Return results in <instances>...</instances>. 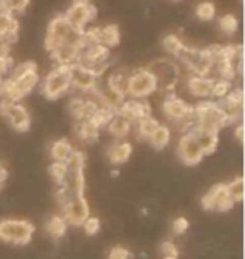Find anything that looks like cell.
I'll return each mask as SVG.
<instances>
[{"mask_svg": "<svg viewBox=\"0 0 245 259\" xmlns=\"http://www.w3.org/2000/svg\"><path fill=\"white\" fill-rule=\"evenodd\" d=\"M133 153V145L124 140H118V142L111 143L106 148V157L113 165H123L126 163Z\"/></svg>", "mask_w": 245, "mask_h": 259, "instance_id": "20", "label": "cell"}, {"mask_svg": "<svg viewBox=\"0 0 245 259\" xmlns=\"http://www.w3.org/2000/svg\"><path fill=\"white\" fill-rule=\"evenodd\" d=\"M106 130L113 138L124 140L126 137H129V133L133 132V123L129 121L128 118H124L123 115H119V113H114V116L106 125Z\"/></svg>", "mask_w": 245, "mask_h": 259, "instance_id": "21", "label": "cell"}, {"mask_svg": "<svg viewBox=\"0 0 245 259\" xmlns=\"http://www.w3.org/2000/svg\"><path fill=\"white\" fill-rule=\"evenodd\" d=\"M161 110H163L165 116L168 118L170 121H173L175 125H180L181 121L193 116V105L181 100L175 93H166V98L163 100Z\"/></svg>", "mask_w": 245, "mask_h": 259, "instance_id": "13", "label": "cell"}, {"mask_svg": "<svg viewBox=\"0 0 245 259\" xmlns=\"http://www.w3.org/2000/svg\"><path fill=\"white\" fill-rule=\"evenodd\" d=\"M72 145L67 138H61V140H56L54 143L51 145L49 148V153L52 160H56V162H66L67 158H69V155L72 153Z\"/></svg>", "mask_w": 245, "mask_h": 259, "instance_id": "30", "label": "cell"}, {"mask_svg": "<svg viewBox=\"0 0 245 259\" xmlns=\"http://www.w3.org/2000/svg\"><path fill=\"white\" fill-rule=\"evenodd\" d=\"M233 135H235V138H237V142L238 143H243V126L238 123L237 128H235V132H233Z\"/></svg>", "mask_w": 245, "mask_h": 259, "instance_id": "47", "label": "cell"}, {"mask_svg": "<svg viewBox=\"0 0 245 259\" xmlns=\"http://www.w3.org/2000/svg\"><path fill=\"white\" fill-rule=\"evenodd\" d=\"M195 137L198 140L203 155H212L217 152L218 148V133L217 132H208V130H195Z\"/></svg>", "mask_w": 245, "mask_h": 259, "instance_id": "25", "label": "cell"}, {"mask_svg": "<svg viewBox=\"0 0 245 259\" xmlns=\"http://www.w3.org/2000/svg\"><path fill=\"white\" fill-rule=\"evenodd\" d=\"M160 252H161V256H173V257L180 256L178 246H176L173 241H163V242H161V244H160Z\"/></svg>", "mask_w": 245, "mask_h": 259, "instance_id": "42", "label": "cell"}, {"mask_svg": "<svg viewBox=\"0 0 245 259\" xmlns=\"http://www.w3.org/2000/svg\"><path fill=\"white\" fill-rule=\"evenodd\" d=\"M71 76L72 66L56 64V67L44 77L42 84H40V93L45 100L54 101L67 95L71 91Z\"/></svg>", "mask_w": 245, "mask_h": 259, "instance_id": "4", "label": "cell"}, {"mask_svg": "<svg viewBox=\"0 0 245 259\" xmlns=\"http://www.w3.org/2000/svg\"><path fill=\"white\" fill-rule=\"evenodd\" d=\"M151 111H153L151 110V103L146 98H143V100H139V98H129V100H126V98H124V101L121 103V106L118 108L116 113L123 115L124 118H128L134 125V123L139 121L141 118L150 116Z\"/></svg>", "mask_w": 245, "mask_h": 259, "instance_id": "16", "label": "cell"}, {"mask_svg": "<svg viewBox=\"0 0 245 259\" xmlns=\"http://www.w3.org/2000/svg\"><path fill=\"white\" fill-rule=\"evenodd\" d=\"M129 74H131V72H128V71H124V69L114 71V72H111V76L108 77L106 86H108V88H111V90H114V91H118L119 95L128 96Z\"/></svg>", "mask_w": 245, "mask_h": 259, "instance_id": "28", "label": "cell"}, {"mask_svg": "<svg viewBox=\"0 0 245 259\" xmlns=\"http://www.w3.org/2000/svg\"><path fill=\"white\" fill-rule=\"evenodd\" d=\"M4 76H0V96H2V91H4Z\"/></svg>", "mask_w": 245, "mask_h": 259, "instance_id": "49", "label": "cell"}, {"mask_svg": "<svg viewBox=\"0 0 245 259\" xmlns=\"http://www.w3.org/2000/svg\"><path fill=\"white\" fill-rule=\"evenodd\" d=\"M79 51L81 49L72 48V46H59L56 51L51 53V58L56 61V64L74 66L77 64V59H79Z\"/></svg>", "mask_w": 245, "mask_h": 259, "instance_id": "24", "label": "cell"}, {"mask_svg": "<svg viewBox=\"0 0 245 259\" xmlns=\"http://www.w3.org/2000/svg\"><path fill=\"white\" fill-rule=\"evenodd\" d=\"M96 15H97V9L91 4V0H72L71 7L67 9L64 17L72 27L82 30L91 22H94Z\"/></svg>", "mask_w": 245, "mask_h": 259, "instance_id": "11", "label": "cell"}, {"mask_svg": "<svg viewBox=\"0 0 245 259\" xmlns=\"http://www.w3.org/2000/svg\"><path fill=\"white\" fill-rule=\"evenodd\" d=\"M14 59L10 58V54L9 56H2L0 54V76H7L10 71H12V67H14Z\"/></svg>", "mask_w": 245, "mask_h": 259, "instance_id": "46", "label": "cell"}, {"mask_svg": "<svg viewBox=\"0 0 245 259\" xmlns=\"http://www.w3.org/2000/svg\"><path fill=\"white\" fill-rule=\"evenodd\" d=\"M235 202H233L230 192L227 189V184H217L202 197V207L205 210L213 212H227L233 209Z\"/></svg>", "mask_w": 245, "mask_h": 259, "instance_id": "12", "label": "cell"}, {"mask_svg": "<svg viewBox=\"0 0 245 259\" xmlns=\"http://www.w3.org/2000/svg\"><path fill=\"white\" fill-rule=\"evenodd\" d=\"M213 79L212 76H200V74H190L186 79V90L197 100H208L212 95L213 88Z\"/></svg>", "mask_w": 245, "mask_h": 259, "instance_id": "19", "label": "cell"}, {"mask_svg": "<svg viewBox=\"0 0 245 259\" xmlns=\"http://www.w3.org/2000/svg\"><path fill=\"white\" fill-rule=\"evenodd\" d=\"M195 15L203 22H208V20H213L217 17V9L215 4L212 2H200L195 7Z\"/></svg>", "mask_w": 245, "mask_h": 259, "instance_id": "37", "label": "cell"}, {"mask_svg": "<svg viewBox=\"0 0 245 259\" xmlns=\"http://www.w3.org/2000/svg\"><path fill=\"white\" fill-rule=\"evenodd\" d=\"M45 49L51 54L59 46H72V48H82V30L72 27L67 22L64 15H57L49 22L47 35H45Z\"/></svg>", "mask_w": 245, "mask_h": 259, "instance_id": "2", "label": "cell"}, {"mask_svg": "<svg viewBox=\"0 0 245 259\" xmlns=\"http://www.w3.org/2000/svg\"><path fill=\"white\" fill-rule=\"evenodd\" d=\"M0 35L5 37L10 44L17 42L19 39V20L14 14H0Z\"/></svg>", "mask_w": 245, "mask_h": 259, "instance_id": "22", "label": "cell"}, {"mask_svg": "<svg viewBox=\"0 0 245 259\" xmlns=\"http://www.w3.org/2000/svg\"><path fill=\"white\" fill-rule=\"evenodd\" d=\"M109 59H111V49H108L103 44H92V46H86V48H82L79 51L77 64L87 67V69L92 71L99 77L108 71Z\"/></svg>", "mask_w": 245, "mask_h": 259, "instance_id": "8", "label": "cell"}, {"mask_svg": "<svg viewBox=\"0 0 245 259\" xmlns=\"http://www.w3.org/2000/svg\"><path fill=\"white\" fill-rule=\"evenodd\" d=\"M39 67L34 61H25L12 67V71L4 79V100L20 101L24 96H27L35 86L39 84Z\"/></svg>", "mask_w": 245, "mask_h": 259, "instance_id": "1", "label": "cell"}, {"mask_svg": "<svg viewBox=\"0 0 245 259\" xmlns=\"http://www.w3.org/2000/svg\"><path fill=\"white\" fill-rule=\"evenodd\" d=\"M67 221L62 214H52L47 221H45V231L52 239H62L67 232Z\"/></svg>", "mask_w": 245, "mask_h": 259, "instance_id": "27", "label": "cell"}, {"mask_svg": "<svg viewBox=\"0 0 245 259\" xmlns=\"http://www.w3.org/2000/svg\"><path fill=\"white\" fill-rule=\"evenodd\" d=\"M161 46H163L166 54H170L171 58H176V56L180 54V51L183 49L185 44L176 34H168V35H165L163 40H161Z\"/></svg>", "mask_w": 245, "mask_h": 259, "instance_id": "33", "label": "cell"}, {"mask_svg": "<svg viewBox=\"0 0 245 259\" xmlns=\"http://www.w3.org/2000/svg\"><path fill=\"white\" fill-rule=\"evenodd\" d=\"M188 229H190V222L183 215L176 217V219L173 221V224H171V231H173L175 236H183Z\"/></svg>", "mask_w": 245, "mask_h": 259, "instance_id": "41", "label": "cell"}, {"mask_svg": "<svg viewBox=\"0 0 245 259\" xmlns=\"http://www.w3.org/2000/svg\"><path fill=\"white\" fill-rule=\"evenodd\" d=\"M82 227H84V232L87 236H96L97 232L101 231V221L94 215H89L84 222H82Z\"/></svg>", "mask_w": 245, "mask_h": 259, "instance_id": "40", "label": "cell"}, {"mask_svg": "<svg viewBox=\"0 0 245 259\" xmlns=\"http://www.w3.org/2000/svg\"><path fill=\"white\" fill-rule=\"evenodd\" d=\"M111 175H113V177H118V175H119V172H118V170H113V172H111Z\"/></svg>", "mask_w": 245, "mask_h": 259, "instance_id": "50", "label": "cell"}, {"mask_svg": "<svg viewBox=\"0 0 245 259\" xmlns=\"http://www.w3.org/2000/svg\"><path fill=\"white\" fill-rule=\"evenodd\" d=\"M233 88V82L232 81H227V79H220V77H215L213 79V88H212V95H210V100H215V101H222L225 98L230 90Z\"/></svg>", "mask_w": 245, "mask_h": 259, "instance_id": "34", "label": "cell"}, {"mask_svg": "<svg viewBox=\"0 0 245 259\" xmlns=\"http://www.w3.org/2000/svg\"><path fill=\"white\" fill-rule=\"evenodd\" d=\"M222 108L225 110L228 116V126L233 123L242 121V113H243V91L242 88H232L230 93L223 98L222 101H218Z\"/></svg>", "mask_w": 245, "mask_h": 259, "instance_id": "17", "label": "cell"}, {"mask_svg": "<svg viewBox=\"0 0 245 259\" xmlns=\"http://www.w3.org/2000/svg\"><path fill=\"white\" fill-rule=\"evenodd\" d=\"M62 185H64L72 195H84V187H86L84 170H69Z\"/></svg>", "mask_w": 245, "mask_h": 259, "instance_id": "26", "label": "cell"}, {"mask_svg": "<svg viewBox=\"0 0 245 259\" xmlns=\"http://www.w3.org/2000/svg\"><path fill=\"white\" fill-rule=\"evenodd\" d=\"M163 259H178V257H173V256H163Z\"/></svg>", "mask_w": 245, "mask_h": 259, "instance_id": "51", "label": "cell"}, {"mask_svg": "<svg viewBox=\"0 0 245 259\" xmlns=\"http://www.w3.org/2000/svg\"><path fill=\"white\" fill-rule=\"evenodd\" d=\"M155 91H158V84L153 76V72L148 71L146 67L136 69L129 74V86H128V96L131 98H148L153 95Z\"/></svg>", "mask_w": 245, "mask_h": 259, "instance_id": "10", "label": "cell"}, {"mask_svg": "<svg viewBox=\"0 0 245 259\" xmlns=\"http://www.w3.org/2000/svg\"><path fill=\"white\" fill-rule=\"evenodd\" d=\"M148 71L153 72L158 91L163 93H175L180 84V64L173 59H158L151 63Z\"/></svg>", "mask_w": 245, "mask_h": 259, "instance_id": "6", "label": "cell"}, {"mask_svg": "<svg viewBox=\"0 0 245 259\" xmlns=\"http://www.w3.org/2000/svg\"><path fill=\"white\" fill-rule=\"evenodd\" d=\"M218 27L225 35H233L238 30V19L233 14H225L218 19Z\"/></svg>", "mask_w": 245, "mask_h": 259, "instance_id": "36", "label": "cell"}, {"mask_svg": "<svg viewBox=\"0 0 245 259\" xmlns=\"http://www.w3.org/2000/svg\"><path fill=\"white\" fill-rule=\"evenodd\" d=\"M99 82V77L87 67H82L79 64L72 66V76H71V90H77L79 93H87L89 90H94Z\"/></svg>", "mask_w": 245, "mask_h": 259, "instance_id": "18", "label": "cell"}, {"mask_svg": "<svg viewBox=\"0 0 245 259\" xmlns=\"http://www.w3.org/2000/svg\"><path fill=\"white\" fill-rule=\"evenodd\" d=\"M176 152H178V158L185 165H188V167L200 163L203 160V157H205L202 152V148H200V145H198V140H197L193 132L181 135Z\"/></svg>", "mask_w": 245, "mask_h": 259, "instance_id": "14", "label": "cell"}, {"mask_svg": "<svg viewBox=\"0 0 245 259\" xmlns=\"http://www.w3.org/2000/svg\"><path fill=\"white\" fill-rule=\"evenodd\" d=\"M76 137L81 140L82 143H87V145H92L97 142L99 138V126L96 125L94 121L91 120H81V121H76Z\"/></svg>", "mask_w": 245, "mask_h": 259, "instance_id": "23", "label": "cell"}, {"mask_svg": "<svg viewBox=\"0 0 245 259\" xmlns=\"http://www.w3.org/2000/svg\"><path fill=\"white\" fill-rule=\"evenodd\" d=\"M178 61V64L185 67L190 74H200V76H210L213 58L210 51L207 49H195L183 46V49L180 51V54L175 58Z\"/></svg>", "mask_w": 245, "mask_h": 259, "instance_id": "5", "label": "cell"}, {"mask_svg": "<svg viewBox=\"0 0 245 259\" xmlns=\"http://www.w3.org/2000/svg\"><path fill=\"white\" fill-rule=\"evenodd\" d=\"M67 172H69V168H67L66 162H56V160H52V163L49 165V175H51V179L54 180L56 185L64 184Z\"/></svg>", "mask_w": 245, "mask_h": 259, "instance_id": "35", "label": "cell"}, {"mask_svg": "<svg viewBox=\"0 0 245 259\" xmlns=\"http://www.w3.org/2000/svg\"><path fill=\"white\" fill-rule=\"evenodd\" d=\"M7 2H9L10 12H12V14L15 15V14H22V12H25V9L29 7L30 0H7Z\"/></svg>", "mask_w": 245, "mask_h": 259, "instance_id": "45", "label": "cell"}, {"mask_svg": "<svg viewBox=\"0 0 245 259\" xmlns=\"http://www.w3.org/2000/svg\"><path fill=\"white\" fill-rule=\"evenodd\" d=\"M61 214L64 215L67 224L71 226H82L87 217L91 215V209L84 195H74L67 204L61 209Z\"/></svg>", "mask_w": 245, "mask_h": 259, "instance_id": "15", "label": "cell"}, {"mask_svg": "<svg viewBox=\"0 0 245 259\" xmlns=\"http://www.w3.org/2000/svg\"><path fill=\"white\" fill-rule=\"evenodd\" d=\"M35 232L32 222L24 219H5L0 221V241L14 246L29 244Z\"/></svg>", "mask_w": 245, "mask_h": 259, "instance_id": "7", "label": "cell"}, {"mask_svg": "<svg viewBox=\"0 0 245 259\" xmlns=\"http://www.w3.org/2000/svg\"><path fill=\"white\" fill-rule=\"evenodd\" d=\"M158 125H160V121L150 115V116H144L139 121L134 123L133 130H134V133H136V138H139V140H148L150 135L155 132V128L158 126Z\"/></svg>", "mask_w": 245, "mask_h": 259, "instance_id": "32", "label": "cell"}, {"mask_svg": "<svg viewBox=\"0 0 245 259\" xmlns=\"http://www.w3.org/2000/svg\"><path fill=\"white\" fill-rule=\"evenodd\" d=\"M121 40V32H119L116 24H108L104 27H99V44L106 46L108 49L116 48Z\"/></svg>", "mask_w": 245, "mask_h": 259, "instance_id": "29", "label": "cell"}, {"mask_svg": "<svg viewBox=\"0 0 245 259\" xmlns=\"http://www.w3.org/2000/svg\"><path fill=\"white\" fill-rule=\"evenodd\" d=\"M227 189L230 192L232 199L235 204H240L243 200V195H245V184H243V179L242 177H237L233 179L230 184H227Z\"/></svg>", "mask_w": 245, "mask_h": 259, "instance_id": "38", "label": "cell"}, {"mask_svg": "<svg viewBox=\"0 0 245 259\" xmlns=\"http://www.w3.org/2000/svg\"><path fill=\"white\" fill-rule=\"evenodd\" d=\"M170 140H171V130L166 125H163V123H160V125L155 128V132L150 135L148 142L151 143L153 148L163 150L166 145L170 143Z\"/></svg>", "mask_w": 245, "mask_h": 259, "instance_id": "31", "label": "cell"}, {"mask_svg": "<svg viewBox=\"0 0 245 259\" xmlns=\"http://www.w3.org/2000/svg\"><path fill=\"white\" fill-rule=\"evenodd\" d=\"M7 177H9L7 170H5L4 165L0 163V190H2V187H4V184H5V180H7Z\"/></svg>", "mask_w": 245, "mask_h": 259, "instance_id": "48", "label": "cell"}, {"mask_svg": "<svg viewBox=\"0 0 245 259\" xmlns=\"http://www.w3.org/2000/svg\"><path fill=\"white\" fill-rule=\"evenodd\" d=\"M72 195L69 190H67L64 185H57V190H56V200H57V204H59V207L62 209V207H64L67 202H69L71 199H72Z\"/></svg>", "mask_w": 245, "mask_h": 259, "instance_id": "43", "label": "cell"}, {"mask_svg": "<svg viewBox=\"0 0 245 259\" xmlns=\"http://www.w3.org/2000/svg\"><path fill=\"white\" fill-rule=\"evenodd\" d=\"M108 259H133V254L126 249V247L116 246V247H113V249L109 251Z\"/></svg>", "mask_w": 245, "mask_h": 259, "instance_id": "44", "label": "cell"}, {"mask_svg": "<svg viewBox=\"0 0 245 259\" xmlns=\"http://www.w3.org/2000/svg\"><path fill=\"white\" fill-rule=\"evenodd\" d=\"M193 116L197 120V126L208 132H220L228 126V116L222 105L215 100H200L193 105Z\"/></svg>", "mask_w": 245, "mask_h": 259, "instance_id": "3", "label": "cell"}, {"mask_svg": "<svg viewBox=\"0 0 245 259\" xmlns=\"http://www.w3.org/2000/svg\"><path fill=\"white\" fill-rule=\"evenodd\" d=\"M66 165L69 170H84L86 167V155L79 150H72L69 158L66 160Z\"/></svg>", "mask_w": 245, "mask_h": 259, "instance_id": "39", "label": "cell"}, {"mask_svg": "<svg viewBox=\"0 0 245 259\" xmlns=\"http://www.w3.org/2000/svg\"><path fill=\"white\" fill-rule=\"evenodd\" d=\"M175 2H180V0H175Z\"/></svg>", "mask_w": 245, "mask_h": 259, "instance_id": "52", "label": "cell"}, {"mask_svg": "<svg viewBox=\"0 0 245 259\" xmlns=\"http://www.w3.org/2000/svg\"><path fill=\"white\" fill-rule=\"evenodd\" d=\"M0 115L17 132H27L30 128V113L20 101H9L0 98Z\"/></svg>", "mask_w": 245, "mask_h": 259, "instance_id": "9", "label": "cell"}]
</instances>
